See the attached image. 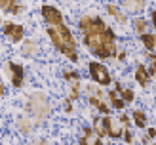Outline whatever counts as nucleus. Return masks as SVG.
<instances>
[{
  "instance_id": "16",
  "label": "nucleus",
  "mask_w": 156,
  "mask_h": 145,
  "mask_svg": "<svg viewBox=\"0 0 156 145\" xmlns=\"http://www.w3.org/2000/svg\"><path fill=\"white\" fill-rule=\"evenodd\" d=\"M107 12L111 13V15H114V19H116V21H120V23H126V17H124V15L118 12V8H116V6H107Z\"/></svg>"
},
{
  "instance_id": "17",
  "label": "nucleus",
  "mask_w": 156,
  "mask_h": 145,
  "mask_svg": "<svg viewBox=\"0 0 156 145\" xmlns=\"http://www.w3.org/2000/svg\"><path fill=\"white\" fill-rule=\"evenodd\" d=\"M147 27H149V23H147L143 17H135V29H137V33L145 34L147 33Z\"/></svg>"
},
{
  "instance_id": "3",
  "label": "nucleus",
  "mask_w": 156,
  "mask_h": 145,
  "mask_svg": "<svg viewBox=\"0 0 156 145\" xmlns=\"http://www.w3.org/2000/svg\"><path fill=\"white\" fill-rule=\"evenodd\" d=\"M27 111L30 114H34L36 120H42L44 117L50 114V103L42 94H34V96H30L29 101H27Z\"/></svg>"
},
{
  "instance_id": "28",
  "label": "nucleus",
  "mask_w": 156,
  "mask_h": 145,
  "mask_svg": "<svg viewBox=\"0 0 156 145\" xmlns=\"http://www.w3.org/2000/svg\"><path fill=\"white\" fill-rule=\"evenodd\" d=\"M84 134H86L84 137H90V136H91L93 132H91V128H86V130H84Z\"/></svg>"
},
{
  "instance_id": "8",
  "label": "nucleus",
  "mask_w": 156,
  "mask_h": 145,
  "mask_svg": "<svg viewBox=\"0 0 156 145\" xmlns=\"http://www.w3.org/2000/svg\"><path fill=\"white\" fill-rule=\"evenodd\" d=\"M103 120V124H105V130H107V136H111V137H118L122 136V128L118 126V122L116 120H111L108 117H105V118H101Z\"/></svg>"
},
{
  "instance_id": "24",
  "label": "nucleus",
  "mask_w": 156,
  "mask_h": 145,
  "mask_svg": "<svg viewBox=\"0 0 156 145\" xmlns=\"http://www.w3.org/2000/svg\"><path fill=\"white\" fill-rule=\"evenodd\" d=\"M124 137H126V141H128V143H131V141H133V137H131L129 130H126V132H124Z\"/></svg>"
},
{
  "instance_id": "29",
  "label": "nucleus",
  "mask_w": 156,
  "mask_h": 145,
  "mask_svg": "<svg viewBox=\"0 0 156 145\" xmlns=\"http://www.w3.org/2000/svg\"><path fill=\"white\" fill-rule=\"evenodd\" d=\"M152 23H154V29H156V10L152 12Z\"/></svg>"
},
{
  "instance_id": "9",
  "label": "nucleus",
  "mask_w": 156,
  "mask_h": 145,
  "mask_svg": "<svg viewBox=\"0 0 156 145\" xmlns=\"http://www.w3.org/2000/svg\"><path fill=\"white\" fill-rule=\"evenodd\" d=\"M10 73H12V82H13V86L15 88H19L21 84H23V67L19 63H10Z\"/></svg>"
},
{
  "instance_id": "21",
  "label": "nucleus",
  "mask_w": 156,
  "mask_h": 145,
  "mask_svg": "<svg viewBox=\"0 0 156 145\" xmlns=\"http://www.w3.org/2000/svg\"><path fill=\"white\" fill-rule=\"evenodd\" d=\"M65 78H67L69 82H78V78H80V76H78L76 71H65Z\"/></svg>"
},
{
  "instance_id": "22",
  "label": "nucleus",
  "mask_w": 156,
  "mask_h": 145,
  "mask_svg": "<svg viewBox=\"0 0 156 145\" xmlns=\"http://www.w3.org/2000/svg\"><path fill=\"white\" fill-rule=\"evenodd\" d=\"M124 6H126V8H131V10H143V8H145L143 2H137V4H133V2H124Z\"/></svg>"
},
{
  "instance_id": "1",
  "label": "nucleus",
  "mask_w": 156,
  "mask_h": 145,
  "mask_svg": "<svg viewBox=\"0 0 156 145\" xmlns=\"http://www.w3.org/2000/svg\"><path fill=\"white\" fill-rule=\"evenodd\" d=\"M48 34L51 38L53 46L65 56L71 59V61H76L78 56H76V40L73 33L69 31L65 25H57V27H48Z\"/></svg>"
},
{
  "instance_id": "23",
  "label": "nucleus",
  "mask_w": 156,
  "mask_h": 145,
  "mask_svg": "<svg viewBox=\"0 0 156 145\" xmlns=\"http://www.w3.org/2000/svg\"><path fill=\"white\" fill-rule=\"evenodd\" d=\"M88 101H90V105H93V107H99L101 103H103V101H101V99H95V97H90Z\"/></svg>"
},
{
  "instance_id": "15",
  "label": "nucleus",
  "mask_w": 156,
  "mask_h": 145,
  "mask_svg": "<svg viewBox=\"0 0 156 145\" xmlns=\"http://www.w3.org/2000/svg\"><path fill=\"white\" fill-rule=\"evenodd\" d=\"M133 120H135L137 128H145L147 126V117H145L143 111H133Z\"/></svg>"
},
{
  "instance_id": "27",
  "label": "nucleus",
  "mask_w": 156,
  "mask_h": 145,
  "mask_svg": "<svg viewBox=\"0 0 156 145\" xmlns=\"http://www.w3.org/2000/svg\"><path fill=\"white\" fill-rule=\"evenodd\" d=\"M154 136H156V130H154V128H151L149 132H147V137H149V140H151V137H154Z\"/></svg>"
},
{
  "instance_id": "25",
  "label": "nucleus",
  "mask_w": 156,
  "mask_h": 145,
  "mask_svg": "<svg viewBox=\"0 0 156 145\" xmlns=\"http://www.w3.org/2000/svg\"><path fill=\"white\" fill-rule=\"evenodd\" d=\"M65 111H67V113H71V111H73V105H71V99H69V101H65Z\"/></svg>"
},
{
  "instance_id": "14",
  "label": "nucleus",
  "mask_w": 156,
  "mask_h": 145,
  "mask_svg": "<svg viewBox=\"0 0 156 145\" xmlns=\"http://www.w3.org/2000/svg\"><path fill=\"white\" fill-rule=\"evenodd\" d=\"M108 97H111V101H112V107H114V109H124V105H126V103H124L122 101V97H118V92H108Z\"/></svg>"
},
{
  "instance_id": "18",
  "label": "nucleus",
  "mask_w": 156,
  "mask_h": 145,
  "mask_svg": "<svg viewBox=\"0 0 156 145\" xmlns=\"http://www.w3.org/2000/svg\"><path fill=\"white\" fill-rule=\"evenodd\" d=\"M88 94H90V97L101 99V101H103V99H105V94H103V92H101L99 88H95V86H88Z\"/></svg>"
},
{
  "instance_id": "19",
  "label": "nucleus",
  "mask_w": 156,
  "mask_h": 145,
  "mask_svg": "<svg viewBox=\"0 0 156 145\" xmlns=\"http://www.w3.org/2000/svg\"><path fill=\"white\" fill-rule=\"evenodd\" d=\"M95 130H97V134H99V137H103V136H107V130H105V124H103V120H101V118H95Z\"/></svg>"
},
{
  "instance_id": "10",
  "label": "nucleus",
  "mask_w": 156,
  "mask_h": 145,
  "mask_svg": "<svg viewBox=\"0 0 156 145\" xmlns=\"http://www.w3.org/2000/svg\"><path fill=\"white\" fill-rule=\"evenodd\" d=\"M135 78H137V82L141 84V86H147V82H149V73H147V67L145 65H139L137 67V71H135Z\"/></svg>"
},
{
  "instance_id": "11",
  "label": "nucleus",
  "mask_w": 156,
  "mask_h": 145,
  "mask_svg": "<svg viewBox=\"0 0 156 145\" xmlns=\"http://www.w3.org/2000/svg\"><path fill=\"white\" fill-rule=\"evenodd\" d=\"M116 92H120V94H122V101L124 103H129V101H133V92H131L129 88H122L120 86V82L118 84H116Z\"/></svg>"
},
{
  "instance_id": "6",
  "label": "nucleus",
  "mask_w": 156,
  "mask_h": 145,
  "mask_svg": "<svg viewBox=\"0 0 156 145\" xmlns=\"http://www.w3.org/2000/svg\"><path fill=\"white\" fill-rule=\"evenodd\" d=\"M42 15L46 23H48L50 27H57V25H63V15H61V12L57 10V8L53 6H42Z\"/></svg>"
},
{
  "instance_id": "7",
  "label": "nucleus",
  "mask_w": 156,
  "mask_h": 145,
  "mask_svg": "<svg viewBox=\"0 0 156 145\" xmlns=\"http://www.w3.org/2000/svg\"><path fill=\"white\" fill-rule=\"evenodd\" d=\"M4 34L10 38L12 42H19L23 38V27L15 25V23H6L4 25Z\"/></svg>"
},
{
  "instance_id": "20",
  "label": "nucleus",
  "mask_w": 156,
  "mask_h": 145,
  "mask_svg": "<svg viewBox=\"0 0 156 145\" xmlns=\"http://www.w3.org/2000/svg\"><path fill=\"white\" fill-rule=\"evenodd\" d=\"M36 52V42H25V48H23V53H25V56H29V53H34Z\"/></svg>"
},
{
  "instance_id": "2",
  "label": "nucleus",
  "mask_w": 156,
  "mask_h": 145,
  "mask_svg": "<svg viewBox=\"0 0 156 145\" xmlns=\"http://www.w3.org/2000/svg\"><path fill=\"white\" fill-rule=\"evenodd\" d=\"M86 46L99 57H112L116 56V46H114V33L111 29L101 34H84Z\"/></svg>"
},
{
  "instance_id": "31",
  "label": "nucleus",
  "mask_w": 156,
  "mask_h": 145,
  "mask_svg": "<svg viewBox=\"0 0 156 145\" xmlns=\"http://www.w3.org/2000/svg\"><path fill=\"white\" fill-rule=\"evenodd\" d=\"M0 23H2V19H0Z\"/></svg>"
},
{
  "instance_id": "4",
  "label": "nucleus",
  "mask_w": 156,
  "mask_h": 145,
  "mask_svg": "<svg viewBox=\"0 0 156 145\" xmlns=\"http://www.w3.org/2000/svg\"><path fill=\"white\" fill-rule=\"evenodd\" d=\"M80 29L84 31V34H101L105 31H108L105 21L99 17H93V15H84L80 19Z\"/></svg>"
},
{
  "instance_id": "12",
  "label": "nucleus",
  "mask_w": 156,
  "mask_h": 145,
  "mask_svg": "<svg viewBox=\"0 0 156 145\" xmlns=\"http://www.w3.org/2000/svg\"><path fill=\"white\" fill-rule=\"evenodd\" d=\"M141 40H143V44H145V48H147V50H149V52L152 53L154 46H156V38H154V34L145 33V34H141Z\"/></svg>"
},
{
  "instance_id": "5",
  "label": "nucleus",
  "mask_w": 156,
  "mask_h": 145,
  "mask_svg": "<svg viewBox=\"0 0 156 145\" xmlns=\"http://www.w3.org/2000/svg\"><path fill=\"white\" fill-rule=\"evenodd\" d=\"M90 73H91V78H95L97 84H105V86L111 84V74H108V71L105 69V65L91 61L90 63Z\"/></svg>"
},
{
  "instance_id": "26",
  "label": "nucleus",
  "mask_w": 156,
  "mask_h": 145,
  "mask_svg": "<svg viewBox=\"0 0 156 145\" xmlns=\"http://www.w3.org/2000/svg\"><path fill=\"white\" fill-rule=\"evenodd\" d=\"M4 96H6V88H4L2 80H0V97H4Z\"/></svg>"
},
{
  "instance_id": "30",
  "label": "nucleus",
  "mask_w": 156,
  "mask_h": 145,
  "mask_svg": "<svg viewBox=\"0 0 156 145\" xmlns=\"http://www.w3.org/2000/svg\"><path fill=\"white\" fill-rule=\"evenodd\" d=\"M93 145H103V141H101V140H95V143H93Z\"/></svg>"
},
{
  "instance_id": "13",
  "label": "nucleus",
  "mask_w": 156,
  "mask_h": 145,
  "mask_svg": "<svg viewBox=\"0 0 156 145\" xmlns=\"http://www.w3.org/2000/svg\"><path fill=\"white\" fill-rule=\"evenodd\" d=\"M0 8H2V10H6V12H13V13L21 10V6L15 4L13 0H0Z\"/></svg>"
}]
</instances>
